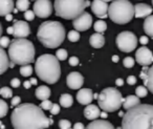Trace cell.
Segmentation results:
<instances>
[{
  "label": "cell",
  "mask_w": 153,
  "mask_h": 129,
  "mask_svg": "<svg viewBox=\"0 0 153 129\" xmlns=\"http://www.w3.org/2000/svg\"><path fill=\"white\" fill-rule=\"evenodd\" d=\"M148 90H149V89L147 88V87H145V86H137V87H136V89H135V93H136V95H137V97L144 98V97H146V95H148Z\"/></svg>",
  "instance_id": "cell-33"
},
{
  "label": "cell",
  "mask_w": 153,
  "mask_h": 129,
  "mask_svg": "<svg viewBox=\"0 0 153 129\" xmlns=\"http://www.w3.org/2000/svg\"><path fill=\"white\" fill-rule=\"evenodd\" d=\"M40 107L42 108V109H44V110H51V108L53 107V103H51V101H49L48 99L44 100V101L41 102Z\"/></svg>",
  "instance_id": "cell-39"
},
{
  "label": "cell",
  "mask_w": 153,
  "mask_h": 129,
  "mask_svg": "<svg viewBox=\"0 0 153 129\" xmlns=\"http://www.w3.org/2000/svg\"><path fill=\"white\" fill-rule=\"evenodd\" d=\"M115 42H117V46L123 53H131L137 46V38L136 36L131 32H122L117 35V39H115Z\"/></svg>",
  "instance_id": "cell-9"
},
{
  "label": "cell",
  "mask_w": 153,
  "mask_h": 129,
  "mask_svg": "<svg viewBox=\"0 0 153 129\" xmlns=\"http://www.w3.org/2000/svg\"><path fill=\"white\" fill-rule=\"evenodd\" d=\"M135 60L140 65L149 66L153 62V54L148 47L142 46L135 53Z\"/></svg>",
  "instance_id": "cell-12"
},
{
  "label": "cell",
  "mask_w": 153,
  "mask_h": 129,
  "mask_svg": "<svg viewBox=\"0 0 153 129\" xmlns=\"http://www.w3.org/2000/svg\"><path fill=\"white\" fill-rule=\"evenodd\" d=\"M74 129H84L85 127H84V125L82 124V123H76V124L74 125Z\"/></svg>",
  "instance_id": "cell-48"
},
{
  "label": "cell",
  "mask_w": 153,
  "mask_h": 129,
  "mask_svg": "<svg viewBox=\"0 0 153 129\" xmlns=\"http://www.w3.org/2000/svg\"><path fill=\"white\" fill-rule=\"evenodd\" d=\"M72 25L79 32H84V31L89 30L92 25V16H90V14L87 13V12H84L79 17L74 19Z\"/></svg>",
  "instance_id": "cell-11"
},
{
  "label": "cell",
  "mask_w": 153,
  "mask_h": 129,
  "mask_svg": "<svg viewBox=\"0 0 153 129\" xmlns=\"http://www.w3.org/2000/svg\"><path fill=\"white\" fill-rule=\"evenodd\" d=\"M94 28L97 33H101V34H103V33L107 30V24H106V22L103 21V20H98V21L94 22Z\"/></svg>",
  "instance_id": "cell-28"
},
{
  "label": "cell",
  "mask_w": 153,
  "mask_h": 129,
  "mask_svg": "<svg viewBox=\"0 0 153 129\" xmlns=\"http://www.w3.org/2000/svg\"><path fill=\"white\" fill-rule=\"evenodd\" d=\"M68 62H69L70 66H76L78 64H79V58H76V57H74H74L69 58Z\"/></svg>",
  "instance_id": "cell-43"
},
{
  "label": "cell",
  "mask_w": 153,
  "mask_h": 129,
  "mask_svg": "<svg viewBox=\"0 0 153 129\" xmlns=\"http://www.w3.org/2000/svg\"><path fill=\"white\" fill-rule=\"evenodd\" d=\"M33 74V67L30 64H26V65H22L20 67V75L23 77H30Z\"/></svg>",
  "instance_id": "cell-30"
},
{
  "label": "cell",
  "mask_w": 153,
  "mask_h": 129,
  "mask_svg": "<svg viewBox=\"0 0 153 129\" xmlns=\"http://www.w3.org/2000/svg\"><path fill=\"white\" fill-rule=\"evenodd\" d=\"M59 112H60L59 104H53V107L51 108V113L53 114V116H55V114H58Z\"/></svg>",
  "instance_id": "cell-42"
},
{
  "label": "cell",
  "mask_w": 153,
  "mask_h": 129,
  "mask_svg": "<svg viewBox=\"0 0 153 129\" xmlns=\"http://www.w3.org/2000/svg\"><path fill=\"white\" fill-rule=\"evenodd\" d=\"M134 10H135V14H134V17L135 18H144L148 17L152 14V7L148 4H145V3H137V4L134 5Z\"/></svg>",
  "instance_id": "cell-17"
},
{
  "label": "cell",
  "mask_w": 153,
  "mask_h": 129,
  "mask_svg": "<svg viewBox=\"0 0 153 129\" xmlns=\"http://www.w3.org/2000/svg\"><path fill=\"white\" fill-rule=\"evenodd\" d=\"M72 103H74V98L69 93H63L60 97V104H61L62 107L68 108L72 105Z\"/></svg>",
  "instance_id": "cell-26"
},
{
  "label": "cell",
  "mask_w": 153,
  "mask_h": 129,
  "mask_svg": "<svg viewBox=\"0 0 153 129\" xmlns=\"http://www.w3.org/2000/svg\"><path fill=\"white\" fill-rule=\"evenodd\" d=\"M140 97L131 95H128L126 99H124L123 107L125 108L126 110H128V109H131V108L135 107V106L140 105Z\"/></svg>",
  "instance_id": "cell-22"
},
{
  "label": "cell",
  "mask_w": 153,
  "mask_h": 129,
  "mask_svg": "<svg viewBox=\"0 0 153 129\" xmlns=\"http://www.w3.org/2000/svg\"><path fill=\"white\" fill-rule=\"evenodd\" d=\"M13 28H14L13 36L15 38H26L30 34V25L25 21H22V20L15 21V23L13 24Z\"/></svg>",
  "instance_id": "cell-14"
},
{
  "label": "cell",
  "mask_w": 153,
  "mask_h": 129,
  "mask_svg": "<svg viewBox=\"0 0 153 129\" xmlns=\"http://www.w3.org/2000/svg\"><path fill=\"white\" fill-rule=\"evenodd\" d=\"M152 4H153V0H152Z\"/></svg>",
  "instance_id": "cell-58"
},
{
  "label": "cell",
  "mask_w": 153,
  "mask_h": 129,
  "mask_svg": "<svg viewBox=\"0 0 153 129\" xmlns=\"http://www.w3.org/2000/svg\"><path fill=\"white\" fill-rule=\"evenodd\" d=\"M15 65H16V64L14 63V62H12V63L10 64V67H11V68H13V67H14V66H15Z\"/></svg>",
  "instance_id": "cell-56"
},
{
  "label": "cell",
  "mask_w": 153,
  "mask_h": 129,
  "mask_svg": "<svg viewBox=\"0 0 153 129\" xmlns=\"http://www.w3.org/2000/svg\"><path fill=\"white\" fill-rule=\"evenodd\" d=\"M5 20H7V21H12V20H13V16H12L11 14H7V15L5 16Z\"/></svg>",
  "instance_id": "cell-51"
},
{
  "label": "cell",
  "mask_w": 153,
  "mask_h": 129,
  "mask_svg": "<svg viewBox=\"0 0 153 129\" xmlns=\"http://www.w3.org/2000/svg\"><path fill=\"white\" fill-rule=\"evenodd\" d=\"M90 7H91L92 13L98 18L105 19V18L108 17V11H109L108 2H106L104 0H94Z\"/></svg>",
  "instance_id": "cell-13"
},
{
  "label": "cell",
  "mask_w": 153,
  "mask_h": 129,
  "mask_svg": "<svg viewBox=\"0 0 153 129\" xmlns=\"http://www.w3.org/2000/svg\"><path fill=\"white\" fill-rule=\"evenodd\" d=\"M89 43L94 48H101V47H103L105 44V38L101 33H96V34L90 36Z\"/></svg>",
  "instance_id": "cell-21"
},
{
  "label": "cell",
  "mask_w": 153,
  "mask_h": 129,
  "mask_svg": "<svg viewBox=\"0 0 153 129\" xmlns=\"http://www.w3.org/2000/svg\"><path fill=\"white\" fill-rule=\"evenodd\" d=\"M20 80L19 79H17V78H14L13 80L11 81V85H12V87H14V88H17V87H19L20 86Z\"/></svg>",
  "instance_id": "cell-44"
},
{
  "label": "cell",
  "mask_w": 153,
  "mask_h": 129,
  "mask_svg": "<svg viewBox=\"0 0 153 129\" xmlns=\"http://www.w3.org/2000/svg\"><path fill=\"white\" fill-rule=\"evenodd\" d=\"M23 85H24V88H26V89H28V88H30V86H32V82L30 81H25V82L23 83Z\"/></svg>",
  "instance_id": "cell-50"
},
{
  "label": "cell",
  "mask_w": 153,
  "mask_h": 129,
  "mask_svg": "<svg viewBox=\"0 0 153 129\" xmlns=\"http://www.w3.org/2000/svg\"><path fill=\"white\" fill-rule=\"evenodd\" d=\"M144 84L149 89V91H151L153 93V65L151 67H149L147 78L144 80Z\"/></svg>",
  "instance_id": "cell-27"
},
{
  "label": "cell",
  "mask_w": 153,
  "mask_h": 129,
  "mask_svg": "<svg viewBox=\"0 0 153 129\" xmlns=\"http://www.w3.org/2000/svg\"><path fill=\"white\" fill-rule=\"evenodd\" d=\"M135 14L134 7L128 0H114L109 5L108 16L114 23L126 24L132 20Z\"/></svg>",
  "instance_id": "cell-7"
},
{
  "label": "cell",
  "mask_w": 153,
  "mask_h": 129,
  "mask_svg": "<svg viewBox=\"0 0 153 129\" xmlns=\"http://www.w3.org/2000/svg\"><path fill=\"white\" fill-rule=\"evenodd\" d=\"M94 98V95L92 93V90L89 88L80 89L76 93V100L82 105H88L92 102Z\"/></svg>",
  "instance_id": "cell-16"
},
{
  "label": "cell",
  "mask_w": 153,
  "mask_h": 129,
  "mask_svg": "<svg viewBox=\"0 0 153 129\" xmlns=\"http://www.w3.org/2000/svg\"><path fill=\"white\" fill-rule=\"evenodd\" d=\"M0 55H1V67H0V74L2 75L4 74V72L10 67V61H9V57H7V53L4 51V49H0Z\"/></svg>",
  "instance_id": "cell-24"
},
{
  "label": "cell",
  "mask_w": 153,
  "mask_h": 129,
  "mask_svg": "<svg viewBox=\"0 0 153 129\" xmlns=\"http://www.w3.org/2000/svg\"><path fill=\"white\" fill-rule=\"evenodd\" d=\"M20 101H21V99H20V97H15L13 98V100H12V107H16V106L19 105Z\"/></svg>",
  "instance_id": "cell-45"
},
{
  "label": "cell",
  "mask_w": 153,
  "mask_h": 129,
  "mask_svg": "<svg viewBox=\"0 0 153 129\" xmlns=\"http://www.w3.org/2000/svg\"><path fill=\"white\" fill-rule=\"evenodd\" d=\"M123 64L126 68H131L134 65V59L132 57H126L123 60Z\"/></svg>",
  "instance_id": "cell-36"
},
{
  "label": "cell",
  "mask_w": 153,
  "mask_h": 129,
  "mask_svg": "<svg viewBox=\"0 0 153 129\" xmlns=\"http://www.w3.org/2000/svg\"><path fill=\"white\" fill-rule=\"evenodd\" d=\"M124 99L122 93L114 87L105 88L99 93L98 103L102 110L107 112H114L123 106Z\"/></svg>",
  "instance_id": "cell-8"
},
{
  "label": "cell",
  "mask_w": 153,
  "mask_h": 129,
  "mask_svg": "<svg viewBox=\"0 0 153 129\" xmlns=\"http://www.w3.org/2000/svg\"><path fill=\"white\" fill-rule=\"evenodd\" d=\"M14 11L13 0H0V16H7Z\"/></svg>",
  "instance_id": "cell-20"
},
{
  "label": "cell",
  "mask_w": 153,
  "mask_h": 129,
  "mask_svg": "<svg viewBox=\"0 0 153 129\" xmlns=\"http://www.w3.org/2000/svg\"><path fill=\"white\" fill-rule=\"evenodd\" d=\"M51 92V89L48 88L45 85H42V86H39L38 88L36 89V97L38 100H41V101H44V100L49 99Z\"/></svg>",
  "instance_id": "cell-23"
},
{
  "label": "cell",
  "mask_w": 153,
  "mask_h": 129,
  "mask_svg": "<svg viewBox=\"0 0 153 129\" xmlns=\"http://www.w3.org/2000/svg\"><path fill=\"white\" fill-rule=\"evenodd\" d=\"M35 16H36V14H35L34 11L27 10V11L24 12L23 17L25 18V20H27V21H33V20H34V18H35Z\"/></svg>",
  "instance_id": "cell-38"
},
{
  "label": "cell",
  "mask_w": 153,
  "mask_h": 129,
  "mask_svg": "<svg viewBox=\"0 0 153 129\" xmlns=\"http://www.w3.org/2000/svg\"><path fill=\"white\" fill-rule=\"evenodd\" d=\"M16 7L20 12H25L30 7V0H17Z\"/></svg>",
  "instance_id": "cell-29"
},
{
  "label": "cell",
  "mask_w": 153,
  "mask_h": 129,
  "mask_svg": "<svg viewBox=\"0 0 153 129\" xmlns=\"http://www.w3.org/2000/svg\"><path fill=\"white\" fill-rule=\"evenodd\" d=\"M101 110L97 105H92V104H88L86 108L84 109V116L87 120L94 121L97 120L99 116H101Z\"/></svg>",
  "instance_id": "cell-18"
},
{
  "label": "cell",
  "mask_w": 153,
  "mask_h": 129,
  "mask_svg": "<svg viewBox=\"0 0 153 129\" xmlns=\"http://www.w3.org/2000/svg\"><path fill=\"white\" fill-rule=\"evenodd\" d=\"M107 113H108V112H107V111H104V110H103V111L101 112V118L106 119V118H107Z\"/></svg>",
  "instance_id": "cell-54"
},
{
  "label": "cell",
  "mask_w": 153,
  "mask_h": 129,
  "mask_svg": "<svg viewBox=\"0 0 153 129\" xmlns=\"http://www.w3.org/2000/svg\"><path fill=\"white\" fill-rule=\"evenodd\" d=\"M37 38L47 48H57L65 39V28L58 21H45L39 26Z\"/></svg>",
  "instance_id": "cell-3"
},
{
  "label": "cell",
  "mask_w": 153,
  "mask_h": 129,
  "mask_svg": "<svg viewBox=\"0 0 153 129\" xmlns=\"http://www.w3.org/2000/svg\"><path fill=\"white\" fill-rule=\"evenodd\" d=\"M35 46L25 38H15L9 47V56L12 62L17 65H26L34 62Z\"/></svg>",
  "instance_id": "cell-5"
},
{
  "label": "cell",
  "mask_w": 153,
  "mask_h": 129,
  "mask_svg": "<svg viewBox=\"0 0 153 129\" xmlns=\"http://www.w3.org/2000/svg\"><path fill=\"white\" fill-rule=\"evenodd\" d=\"M12 41L9 39V37L7 36H2L1 37V39H0V45H1V47L2 48H7V47H9V45L11 44Z\"/></svg>",
  "instance_id": "cell-37"
},
{
  "label": "cell",
  "mask_w": 153,
  "mask_h": 129,
  "mask_svg": "<svg viewBox=\"0 0 153 129\" xmlns=\"http://www.w3.org/2000/svg\"><path fill=\"white\" fill-rule=\"evenodd\" d=\"M124 129H153V105L140 104L128 109L123 116Z\"/></svg>",
  "instance_id": "cell-2"
},
{
  "label": "cell",
  "mask_w": 153,
  "mask_h": 129,
  "mask_svg": "<svg viewBox=\"0 0 153 129\" xmlns=\"http://www.w3.org/2000/svg\"><path fill=\"white\" fill-rule=\"evenodd\" d=\"M67 86L71 89H80L84 83V77L80 72H72L69 75H67L66 78Z\"/></svg>",
  "instance_id": "cell-15"
},
{
  "label": "cell",
  "mask_w": 153,
  "mask_h": 129,
  "mask_svg": "<svg viewBox=\"0 0 153 129\" xmlns=\"http://www.w3.org/2000/svg\"><path fill=\"white\" fill-rule=\"evenodd\" d=\"M9 111V105L4 102V100H0V116L4 118Z\"/></svg>",
  "instance_id": "cell-32"
},
{
  "label": "cell",
  "mask_w": 153,
  "mask_h": 129,
  "mask_svg": "<svg viewBox=\"0 0 153 129\" xmlns=\"http://www.w3.org/2000/svg\"><path fill=\"white\" fill-rule=\"evenodd\" d=\"M56 56H57V58L60 61H65V60L67 59V51L64 48L58 49V51H56Z\"/></svg>",
  "instance_id": "cell-35"
},
{
  "label": "cell",
  "mask_w": 153,
  "mask_h": 129,
  "mask_svg": "<svg viewBox=\"0 0 153 129\" xmlns=\"http://www.w3.org/2000/svg\"><path fill=\"white\" fill-rule=\"evenodd\" d=\"M148 69H149L148 66H143V69H142V72H140V78L142 79L143 81H144L145 79L147 78V74H148Z\"/></svg>",
  "instance_id": "cell-41"
},
{
  "label": "cell",
  "mask_w": 153,
  "mask_h": 129,
  "mask_svg": "<svg viewBox=\"0 0 153 129\" xmlns=\"http://www.w3.org/2000/svg\"><path fill=\"white\" fill-rule=\"evenodd\" d=\"M90 5L89 0H55L53 7L56 16L66 20H74Z\"/></svg>",
  "instance_id": "cell-6"
},
{
  "label": "cell",
  "mask_w": 153,
  "mask_h": 129,
  "mask_svg": "<svg viewBox=\"0 0 153 129\" xmlns=\"http://www.w3.org/2000/svg\"><path fill=\"white\" fill-rule=\"evenodd\" d=\"M60 60L57 56L45 54L37 59L35 64V72L39 79L48 84H55L61 77V67Z\"/></svg>",
  "instance_id": "cell-4"
},
{
  "label": "cell",
  "mask_w": 153,
  "mask_h": 129,
  "mask_svg": "<svg viewBox=\"0 0 153 129\" xmlns=\"http://www.w3.org/2000/svg\"><path fill=\"white\" fill-rule=\"evenodd\" d=\"M67 38L70 42H76L80 40V33L79 31H70L67 35Z\"/></svg>",
  "instance_id": "cell-31"
},
{
  "label": "cell",
  "mask_w": 153,
  "mask_h": 129,
  "mask_svg": "<svg viewBox=\"0 0 153 129\" xmlns=\"http://www.w3.org/2000/svg\"><path fill=\"white\" fill-rule=\"evenodd\" d=\"M144 31L148 36L153 38V15H150L146 18L144 22Z\"/></svg>",
  "instance_id": "cell-25"
},
{
  "label": "cell",
  "mask_w": 153,
  "mask_h": 129,
  "mask_svg": "<svg viewBox=\"0 0 153 129\" xmlns=\"http://www.w3.org/2000/svg\"><path fill=\"white\" fill-rule=\"evenodd\" d=\"M127 83L129 85H134L136 83V78L134 76H129L127 78Z\"/></svg>",
  "instance_id": "cell-46"
},
{
  "label": "cell",
  "mask_w": 153,
  "mask_h": 129,
  "mask_svg": "<svg viewBox=\"0 0 153 129\" xmlns=\"http://www.w3.org/2000/svg\"><path fill=\"white\" fill-rule=\"evenodd\" d=\"M140 44H142V45L148 44V42H149L148 37H147V36H142V37H140Z\"/></svg>",
  "instance_id": "cell-47"
},
{
  "label": "cell",
  "mask_w": 153,
  "mask_h": 129,
  "mask_svg": "<svg viewBox=\"0 0 153 129\" xmlns=\"http://www.w3.org/2000/svg\"><path fill=\"white\" fill-rule=\"evenodd\" d=\"M115 84L117 85V86H123L124 85V80L123 79H117V81H115Z\"/></svg>",
  "instance_id": "cell-49"
},
{
  "label": "cell",
  "mask_w": 153,
  "mask_h": 129,
  "mask_svg": "<svg viewBox=\"0 0 153 129\" xmlns=\"http://www.w3.org/2000/svg\"><path fill=\"white\" fill-rule=\"evenodd\" d=\"M59 127L61 129H69L71 128V123L69 122V121L67 120H61L59 122Z\"/></svg>",
  "instance_id": "cell-40"
},
{
  "label": "cell",
  "mask_w": 153,
  "mask_h": 129,
  "mask_svg": "<svg viewBox=\"0 0 153 129\" xmlns=\"http://www.w3.org/2000/svg\"><path fill=\"white\" fill-rule=\"evenodd\" d=\"M12 125L15 129H45L53 124L40 106L24 103L16 106L12 112Z\"/></svg>",
  "instance_id": "cell-1"
},
{
  "label": "cell",
  "mask_w": 153,
  "mask_h": 129,
  "mask_svg": "<svg viewBox=\"0 0 153 129\" xmlns=\"http://www.w3.org/2000/svg\"><path fill=\"white\" fill-rule=\"evenodd\" d=\"M87 129H113V125L106 120H94L87 127Z\"/></svg>",
  "instance_id": "cell-19"
},
{
  "label": "cell",
  "mask_w": 153,
  "mask_h": 129,
  "mask_svg": "<svg viewBox=\"0 0 153 129\" xmlns=\"http://www.w3.org/2000/svg\"><path fill=\"white\" fill-rule=\"evenodd\" d=\"M34 12L39 18H47L53 13V4L51 0H36L34 3Z\"/></svg>",
  "instance_id": "cell-10"
},
{
  "label": "cell",
  "mask_w": 153,
  "mask_h": 129,
  "mask_svg": "<svg viewBox=\"0 0 153 129\" xmlns=\"http://www.w3.org/2000/svg\"><path fill=\"white\" fill-rule=\"evenodd\" d=\"M30 82H32L33 85H37V79L32 78V79H30Z\"/></svg>",
  "instance_id": "cell-55"
},
{
  "label": "cell",
  "mask_w": 153,
  "mask_h": 129,
  "mask_svg": "<svg viewBox=\"0 0 153 129\" xmlns=\"http://www.w3.org/2000/svg\"><path fill=\"white\" fill-rule=\"evenodd\" d=\"M0 95H1L2 98L9 99V98H12V95H13V91L9 87H2V88L0 89Z\"/></svg>",
  "instance_id": "cell-34"
},
{
  "label": "cell",
  "mask_w": 153,
  "mask_h": 129,
  "mask_svg": "<svg viewBox=\"0 0 153 129\" xmlns=\"http://www.w3.org/2000/svg\"><path fill=\"white\" fill-rule=\"evenodd\" d=\"M7 32L9 33L10 35H13L14 34V28H13V26H11V28H7Z\"/></svg>",
  "instance_id": "cell-52"
},
{
  "label": "cell",
  "mask_w": 153,
  "mask_h": 129,
  "mask_svg": "<svg viewBox=\"0 0 153 129\" xmlns=\"http://www.w3.org/2000/svg\"><path fill=\"white\" fill-rule=\"evenodd\" d=\"M112 62H114V63H117V62H119V56H117V55L112 56Z\"/></svg>",
  "instance_id": "cell-53"
},
{
  "label": "cell",
  "mask_w": 153,
  "mask_h": 129,
  "mask_svg": "<svg viewBox=\"0 0 153 129\" xmlns=\"http://www.w3.org/2000/svg\"><path fill=\"white\" fill-rule=\"evenodd\" d=\"M104 1H106V2H109V1H112V0H104Z\"/></svg>",
  "instance_id": "cell-57"
}]
</instances>
